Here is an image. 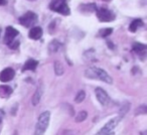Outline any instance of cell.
<instances>
[{"label":"cell","instance_id":"ffe728a7","mask_svg":"<svg viewBox=\"0 0 147 135\" xmlns=\"http://www.w3.org/2000/svg\"><path fill=\"white\" fill-rule=\"evenodd\" d=\"M82 11L83 12H85V11H88V12H93V11L96 10V5L94 4V3H92V4H84L82 6Z\"/></svg>","mask_w":147,"mask_h":135},{"label":"cell","instance_id":"2e32d148","mask_svg":"<svg viewBox=\"0 0 147 135\" xmlns=\"http://www.w3.org/2000/svg\"><path fill=\"white\" fill-rule=\"evenodd\" d=\"M142 25H143V22L141 19H135V20H133L132 22H131L130 26H129V30L132 31V32H135V31L137 30V28L141 27Z\"/></svg>","mask_w":147,"mask_h":135},{"label":"cell","instance_id":"7c38bea8","mask_svg":"<svg viewBox=\"0 0 147 135\" xmlns=\"http://www.w3.org/2000/svg\"><path fill=\"white\" fill-rule=\"evenodd\" d=\"M37 65H38V61H35V59H28L24 63V65H23L22 72H25V71H34L36 69Z\"/></svg>","mask_w":147,"mask_h":135},{"label":"cell","instance_id":"44dd1931","mask_svg":"<svg viewBox=\"0 0 147 135\" xmlns=\"http://www.w3.org/2000/svg\"><path fill=\"white\" fill-rule=\"evenodd\" d=\"M129 106H130V104H129L128 102H126L124 105H122V107L120 108V111H119V114H120V117L124 116L125 114H126L127 112H128L129 110Z\"/></svg>","mask_w":147,"mask_h":135},{"label":"cell","instance_id":"30bf717a","mask_svg":"<svg viewBox=\"0 0 147 135\" xmlns=\"http://www.w3.org/2000/svg\"><path fill=\"white\" fill-rule=\"evenodd\" d=\"M42 94H43V86H42V85H40V86L36 89V91H35V93L33 94V96H32L31 103H32L33 106H36V105H38V103L40 102L41 97H42Z\"/></svg>","mask_w":147,"mask_h":135},{"label":"cell","instance_id":"9a60e30c","mask_svg":"<svg viewBox=\"0 0 147 135\" xmlns=\"http://www.w3.org/2000/svg\"><path fill=\"white\" fill-rule=\"evenodd\" d=\"M61 43L59 41H57V39H53L49 45V49L51 53H57L61 49Z\"/></svg>","mask_w":147,"mask_h":135},{"label":"cell","instance_id":"7a4b0ae2","mask_svg":"<svg viewBox=\"0 0 147 135\" xmlns=\"http://www.w3.org/2000/svg\"><path fill=\"white\" fill-rule=\"evenodd\" d=\"M49 120H51V113L49 111L41 113L40 116L38 117V120L36 123V127H35V131L33 135H43L45 133V130L49 127Z\"/></svg>","mask_w":147,"mask_h":135},{"label":"cell","instance_id":"cb8c5ba5","mask_svg":"<svg viewBox=\"0 0 147 135\" xmlns=\"http://www.w3.org/2000/svg\"><path fill=\"white\" fill-rule=\"evenodd\" d=\"M6 4V0H0V5Z\"/></svg>","mask_w":147,"mask_h":135},{"label":"cell","instance_id":"52a82bcc","mask_svg":"<svg viewBox=\"0 0 147 135\" xmlns=\"http://www.w3.org/2000/svg\"><path fill=\"white\" fill-rule=\"evenodd\" d=\"M95 94L98 99V101L103 105V106H108L110 103V97L107 94V92L105 90H103L102 88H97L95 90Z\"/></svg>","mask_w":147,"mask_h":135},{"label":"cell","instance_id":"3957f363","mask_svg":"<svg viewBox=\"0 0 147 135\" xmlns=\"http://www.w3.org/2000/svg\"><path fill=\"white\" fill-rule=\"evenodd\" d=\"M49 8L63 15H69L71 13L69 7L67 4V0H53L49 4Z\"/></svg>","mask_w":147,"mask_h":135},{"label":"cell","instance_id":"d6986e66","mask_svg":"<svg viewBox=\"0 0 147 135\" xmlns=\"http://www.w3.org/2000/svg\"><path fill=\"white\" fill-rule=\"evenodd\" d=\"M85 98H86V92L82 90L77 94L76 98H75V102L76 103H82L83 101L85 100Z\"/></svg>","mask_w":147,"mask_h":135},{"label":"cell","instance_id":"4fadbf2b","mask_svg":"<svg viewBox=\"0 0 147 135\" xmlns=\"http://www.w3.org/2000/svg\"><path fill=\"white\" fill-rule=\"evenodd\" d=\"M11 94H12V89L9 86H5V85L0 86V97H1V98L6 99V98H8Z\"/></svg>","mask_w":147,"mask_h":135},{"label":"cell","instance_id":"7402d4cb","mask_svg":"<svg viewBox=\"0 0 147 135\" xmlns=\"http://www.w3.org/2000/svg\"><path fill=\"white\" fill-rule=\"evenodd\" d=\"M112 31H113L112 28H104V29H101V30L99 31V33H100V36L106 37V36H108V35H110L111 33H112Z\"/></svg>","mask_w":147,"mask_h":135},{"label":"cell","instance_id":"9c48e42d","mask_svg":"<svg viewBox=\"0 0 147 135\" xmlns=\"http://www.w3.org/2000/svg\"><path fill=\"white\" fill-rule=\"evenodd\" d=\"M14 71H13V69H11V68H6V69H4V70L1 72V74H0V81L3 83H6V82H9V81H11L13 78H14Z\"/></svg>","mask_w":147,"mask_h":135},{"label":"cell","instance_id":"ba28073f","mask_svg":"<svg viewBox=\"0 0 147 135\" xmlns=\"http://www.w3.org/2000/svg\"><path fill=\"white\" fill-rule=\"evenodd\" d=\"M18 30L15 29L12 26H8L6 27V30H5V36H4V43L6 45H9L11 41H14L15 37L18 35Z\"/></svg>","mask_w":147,"mask_h":135},{"label":"cell","instance_id":"8fae6325","mask_svg":"<svg viewBox=\"0 0 147 135\" xmlns=\"http://www.w3.org/2000/svg\"><path fill=\"white\" fill-rule=\"evenodd\" d=\"M41 35H42V29H41L39 26L32 27L28 33V36L30 37L31 39H34V41L39 39L41 37Z\"/></svg>","mask_w":147,"mask_h":135},{"label":"cell","instance_id":"d4e9b609","mask_svg":"<svg viewBox=\"0 0 147 135\" xmlns=\"http://www.w3.org/2000/svg\"><path fill=\"white\" fill-rule=\"evenodd\" d=\"M109 135H114V134H113V133H111V134H109Z\"/></svg>","mask_w":147,"mask_h":135},{"label":"cell","instance_id":"484cf974","mask_svg":"<svg viewBox=\"0 0 147 135\" xmlns=\"http://www.w3.org/2000/svg\"><path fill=\"white\" fill-rule=\"evenodd\" d=\"M0 122H1V120H0Z\"/></svg>","mask_w":147,"mask_h":135},{"label":"cell","instance_id":"6da1fadb","mask_svg":"<svg viewBox=\"0 0 147 135\" xmlns=\"http://www.w3.org/2000/svg\"><path fill=\"white\" fill-rule=\"evenodd\" d=\"M85 77L88 79H92V80H100L103 82L107 83V84H112L113 80L110 77V75L104 71L103 69L97 67H91L88 68L86 71H85Z\"/></svg>","mask_w":147,"mask_h":135},{"label":"cell","instance_id":"5bb4252c","mask_svg":"<svg viewBox=\"0 0 147 135\" xmlns=\"http://www.w3.org/2000/svg\"><path fill=\"white\" fill-rule=\"evenodd\" d=\"M133 49H134L135 53H137L138 55H145V53H146V45H142V43H135V45H133Z\"/></svg>","mask_w":147,"mask_h":135},{"label":"cell","instance_id":"ac0fdd59","mask_svg":"<svg viewBox=\"0 0 147 135\" xmlns=\"http://www.w3.org/2000/svg\"><path fill=\"white\" fill-rule=\"evenodd\" d=\"M87 117H88V113L86 112V111H81V112H79L78 114H77L76 116V121L77 122H83V121H85L87 119Z\"/></svg>","mask_w":147,"mask_h":135},{"label":"cell","instance_id":"e0dca14e","mask_svg":"<svg viewBox=\"0 0 147 135\" xmlns=\"http://www.w3.org/2000/svg\"><path fill=\"white\" fill-rule=\"evenodd\" d=\"M55 73L57 76H61L63 74V67L61 61H55Z\"/></svg>","mask_w":147,"mask_h":135},{"label":"cell","instance_id":"8992f818","mask_svg":"<svg viewBox=\"0 0 147 135\" xmlns=\"http://www.w3.org/2000/svg\"><path fill=\"white\" fill-rule=\"evenodd\" d=\"M97 10V17L102 22H110L115 19V13L107 8H99Z\"/></svg>","mask_w":147,"mask_h":135},{"label":"cell","instance_id":"5b68a950","mask_svg":"<svg viewBox=\"0 0 147 135\" xmlns=\"http://www.w3.org/2000/svg\"><path fill=\"white\" fill-rule=\"evenodd\" d=\"M121 118H122V117L119 116V117H115V118L111 119V120L109 121V122L107 123V124L105 125V126L103 127L96 135H109V134H111V133H113L112 131L114 130V129L116 128L117 125L119 124Z\"/></svg>","mask_w":147,"mask_h":135},{"label":"cell","instance_id":"603a6c76","mask_svg":"<svg viewBox=\"0 0 147 135\" xmlns=\"http://www.w3.org/2000/svg\"><path fill=\"white\" fill-rule=\"evenodd\" d=\"M9 47L10 49H16L17 47H19V41H11L10 43H9Z\"/></svg>","mask_w":147,"mask_h":135},{"label":"cell","instance_id":"277c9868","mask_svg":"<svg viewBox=\"0 0 147 135\" xmlns=\"http://www.w3.org/2000/svg\"><path fill=\"white\" fill-rule=\"evenodd\" d=\"M37 22V15L32 11H27L26 13L19 17V23L25 27H30Z\"/></svg>","mask_w":147,"mask_h":135}]
</instances>
